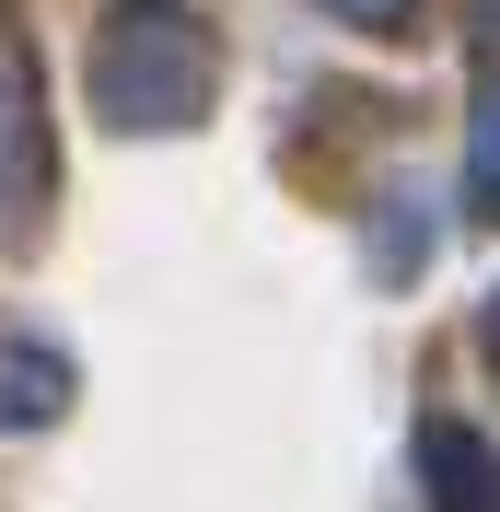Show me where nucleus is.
I'll return each instance as SVG.
<instances>
[{"mask_svg":"<svg viewBox=\"0 0 500 512\" xmlns=\"http://www.w3.org/2000/svg\"><path fill=\"white\" fill-rule=\"evenodd\" d=\"M210 24L175 12V0H128L117 24L94 35V94L117 128H187L210 105Z\"/></svg>","mask_w":500,"mask_h":512,"instance_id":"f257e3e1","label":"nucleus"},{"mask_svg":"<svg viewBox=\"0 0 500 512\" xmlns=\"http://www.w3.org/2000/svg\"><path fill=\"white\" fill-rule=\"evenodd\" d=\"M419 489H431V512H500V454H489V431L431 419V431H419Z\"/></svg>","mask_w":500,"mask_h":512,"instance_id":"f03ea898","label":"nucleus"},{"mask_svg":"<svg viewBox=\"0 0 500 512\" xmlns=\"http://www.w3.org/2000/svg\"><path fill=\"white\" fill-rule=\"evenodd\" d=\"M35 222V105H24V70L0 47V233Z\"/></svg>","mask_w":500,"mask_h":512,"instance_id":"7ed1b4c3","label":"nucleus"},{"mask_svg":"<svg viewBox=\"0 0 500 512\" xmlns=\"http://www.w3.org/2000/svg\"><path fill=\"white\" fill-rule=\"evenodd\" d=\"M466 198L500 222V82L477 94V140H466Z\"/></svg>","mask_w":500,"mask_h":512,"instance_id":"20e7f679","label":"nucleus"},{"mask_svg":"<svg viewBox=\"0 0 500 512\" xmlns=\"http://www.w3.org/2000/svg\"><path fill=\"white\" fill-rule=\"evenodd\" d=\"M326 12H349V24H396L407 0H326Z\"/></svg>","mask_w":500,"mask_h":512,"instance_id":"39448f33","label":"nucleus"},{"mask_svg":"<svg viewBox=\"0 0 500 512\" xmlns=\"http://www.w3.org/2000/svg\"><path fill=\"white\" fill-rule=\"evenodd\" d=\"M477 338H489V361H500V291H489V326H477Z\"/></svg>","mask_w":500,"mask_h":512,"instance_id":"423d86ee","label":"nucleus"}]
</instances>
